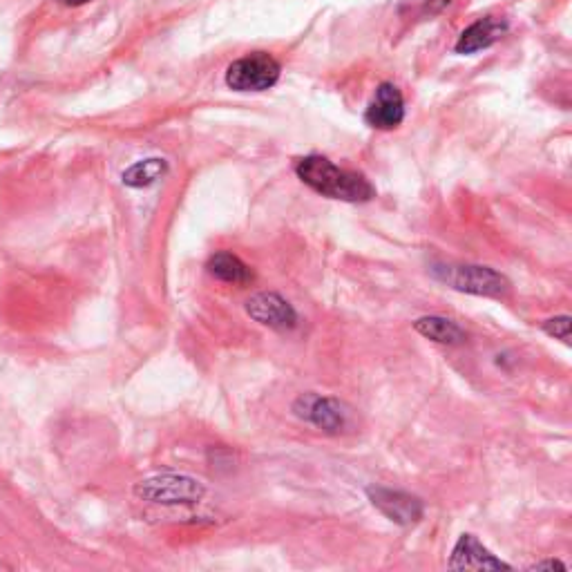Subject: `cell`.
I'll use <instances>...</instances> for the list:
<instances>
[{"label": "cell", "instance_id": "6da1fadb", "mask_svg": "<svg viewBox=\"0 0 572 572\" xmlns=\"http://www.w3.org/2000/svg\"><path fill=\"white\" fill-rule=\"evenodd\" d=\"M295 175L311 190L329 199H340V202L362 204L376 197V190L365 175L354 173V170H342L320 155L302 157L295 164Z\"/></svg>", "mask_w": 572, "mask_h": 572}, {"label": "cell", "instance_id": "7a4b0ae2", "mask_svg": "<svg viewBox=\"0 0 572 572\" xmlns=\"http://www.w3.org/2000/svg\"><path fill=\"white\" fill-rule=\"evenodd\" d=\"M204 494V483L188 474H157L135 485V497L155 505H193Z\"/></svg>", "mask_w": 572, "mask_h": 572}, {"label": "cell", "instance_id": "3957f363", "mask_svg": "<svg viewBox=\"0 0 572 572\" xmlns=\"http://www.w3.org/2000/svg\"><path fill=\"white\" fill-rule=\"evenodd\" d=\"M434 275L461 293L483 295V298H505L510 293V280L490 266H436Z\"/></svg>", "mask_w": 572, "mask_h": 572}, {"label": "cell", "instance_id": "277c9868", "mask_svg": "<svg viewBox=\"0 0 572 572\" xmlns=\"http://www.w3.org/2000/svg\"><path fill=\"white\" fill-rule=\"evenodd\" d=\"M280 63L266 52L246 54L228 65L226 85L235 92H264L280 81Z\"/></svg>", "mask_w": 572, "mask_h": 572}, {"label": "cell", "instance_id": "5b68a950", "mask_svg": "<svg viewBox=\"0 0 572 572\" xmlns=\"http://www.w3.org/2000/svg\"><path fill=\"white\" fill-rule=\"evenodd\" d=\"M295 414L304 421L313 423L327 434H340L345 432L351 421V412L336 398L318 396V394H304L295 400Z\"/></svg>", "mask_w": 572, "mask_h": 572}, {"label": "cell", "instance_id": "8992f818", "mask_svg": "<svg viewBox=\"0 0 572 572\" xmlns=\"http://www.w3.org/2000/svg\"><path fill=\"white\" fill-rule=\"evenodd\" d=\"M246 313L255 320L260 322L262 327H269L275 331H291L298 327V311H295L293 304L282 298L280 293L273 291H262L251 295L246 300Z\"/></svg>", "mask_w": 572, "mask_h": 572}, {"label": "cell", "instance_id": "52a82bcc", "mask_svg": "<svg viewBox=\"0 0 572 572\" xmlns=\"http://www.w3.org/2000/svg\"><path fill=\"white\" fill-rule=\"evenodd\" d=\"M367 494L371 503H374V508H378L389 521L398 523V526H416V523L423 519V501L412 497V494L380 488V485L369 488Z\"/></svg>", "mask_w": 572, "mask_h": 572}, {"label": "cell", "instance_id": "ba28073f", "mask_svg": "<svg viewBox=\"0 0 572 572\" xmlns=\"http://www.w3.org/2000/svg\"><path fill=\"white\" fill-rule=\"evenodd\" d=\"M405 119V99L394 83H380L367 106L365 121L374 130H396Z\"/></svg>", "mask_w": 572, "mask_h": 572}, {"label": "cell", "instance_id": "9c48e42d", "mask_svg": "<svg viewBox=\"0 0 572 572\" xmlns=\"http://www.w3.org/2000/svg\"><path fill=\"white\" fill-rule=\"evenodd\" d=\"M452 570H510L512 566L497 559L474 535H461L450 557Z\"/></svg>", "mask_w": 572, "mask_h": 572}, {"label": "cell", "instance_id": "30bf717a", "mask_svg": "<svg viewBox=\"0 0 572 572\" xmlns=\"http://www.w3.org/2000/svg\"><path fill=\"white\" fill-rule=\"evenodd\" d=\"M505 32H508V23L499 21V18H494V16H485V18H481V21L472 23L461 34L459 43H456V52L474 54L479 50H488L490 45L501 41Z\"/></svg>", "mask_w": 572, "mask_h": 572}, {"label": "cell", "instance_id": "8fae6325", "mask_svg": "<svg viewBox=\"0 0 572 572\" xmlns=\"http://www.w3.org/2000/svg\"><path fill=\"white\" fill-rule=\"evenodd\" d=\"M206 269L215 280L235 284V286H246V284H251L255 278L251 266L246 264L242 257H237L235 253H228V251L215 253L211 260H208Z\"/></svg>", "mask_w": 572, "mask_h": 572}, {"label": "cell", "instance_id": "7c38bea8", "mask_svg": "<svg viewBox=\"0 0 572 572\" xmlns=\"http://www.w3.org/2000/svg\"><path fill=\"white\" fill-rule=\"evenodd\" d=\"M414 329L423 338L438 342V345H461L467 333L454 320L443 316H425L414 322Z\"/></svg>", "mask_w": 572, "mask_h": 572}, {"label": "cell", "instance_id": "4fadbf2b", "mask_svg": "<svg viewBox=\"0 0 572 572\" xmlns=\"http://www.w3.org/2000/svg\"><path fill=\"white\" fill-rule=\"evenodd\" d=\"M168 173V161L152 157V159H143L132 164L126 173H123V184L130 188H146L152 186L155 181H159Z\"/></svg>", "mask_w": 572, "mask_h": 572}, {"label": "cell", "instance_id": "5bb4252c", "mask_svg": "<svg viewBox=\"0 0 572 572\" xmlns=\"http://www.w3.org/2000/svg\"><path fill=\"white\" fill-rule=\"evenodd\" d=\"M570 327H572L570 316H557V318H550L541 324V329L546 331L548 336L561 340L564 345H570Z\"/></svg>", "mask_w": 572, "mask_h": 572}, {"label": "cell", "instance_id": "9a60e30c", "mask_svg": "<svg viewBox=\"0 0 572 572\" xmlns=\"http://www.w3.org/2000/svg\"><path fill=\"white\" fill-rule=\"evenodd\" d=\"M555 568H561V570H568V566L564 564V561H557V559H548V561H539V564H532L530 570H555Z\"/></svg>", "mask_w": 572, "mask_h": 572}, {"label": "cell", "instance_id": "2e32d148", "mask_svg": "<svg viewBox=\"0 0 572 572\" xmlns=\"http://www.w3.org/2000/svg\"><path fill=\"white\" fill-rule=\"evenodd\" d=\"M61 3H63V5H74V7H76V5H85V3H90V0H61Z\"/></svg>", "mask_w": 572, "mask_h": 572}]
</instances>
